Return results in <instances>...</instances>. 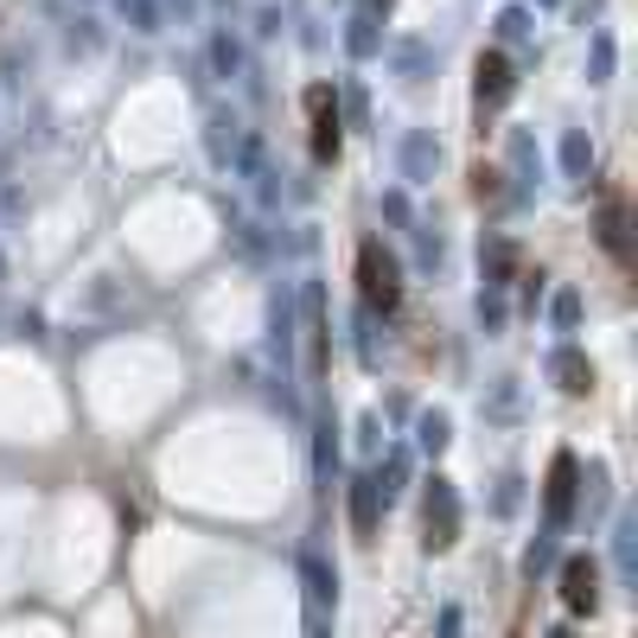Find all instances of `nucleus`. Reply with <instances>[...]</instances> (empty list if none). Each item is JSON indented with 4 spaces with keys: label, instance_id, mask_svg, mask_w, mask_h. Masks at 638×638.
<instances>
[{
    "label": "nucleus",
    "instance_id": "13",
    "mask_svg": "<svg viewBox=\"0 0 638 638\" xmlns=\"http://www.w3.org/2000/svg\"><path fill=\"white\" fill-rule=\"evenodd\" d=\"M575 479H581L575 453H556V460H549V518H556V524L575 511Z\"/></svg>",
    "mask_w": 638,
    "mask_h": 638
},
{
    "label": "nucleus",
    "instance_id": "1",
    "mask_svg": "<svg viewBox=\"0 0 638 638\" xmlns=\"http://www.w3.org/2000/svg\"><path fill=\"white\" fill-rule=\"evenodd\" d=\"M358 288H364V306L371 313H396L403 306V268L383 243H364L358 250Z\"/></svg>",
    "mask_w": 638,
    "mask_h": 638
},
{
    "label": "nucleus",
    "instance_id": "27",
    "mask_svg": "<svg viewBox=\"0 0 638 638\" xmlns=\"http://www.w3.org/2000/svg\"><path fill=\"white\" fill-rule=\"evenodd\" d=\"M383 218L396 230H415V205H409V192H383Z\"/></svg>",
    "mask_w": 638,
    "mask_h": 638
},
{
    "label": "nucleus",
    "instance_id": "24",
    "mask_svg": "<svg viewBox=\"0 0 638 638\" xmlns=\"http://www.w3.org/2000/svg\"><path fill=\"white\" fill-rule=\"evenodd\" d=\"M236 250H243V256H250V263H263L268 256V236H263V224H250V218H236Z\"/></svg>",
    "mask_w": 638,
    "mask_h": 638
},
{
    "label": "nucleus",
    "instance_id": "16",
    "mask_svg": "<svg viewBox=\"0 0 638 638\" xmlns=\"http://www.w3.org/2000/svg\"><path fill=\"white\" fill-rule=\"evenodd\" d=\"M562 173L568 179H588V173H594V141H588L581 128H568L562 135Z\"/></svg>",
    "mask_w": 638,
    "mask_h": 638
},
{
    "label": "nucleus",
    "instance_id": "18",
    "mask_svg": "<svg viewBox=\"0 0 638 638\" xmlns=\"http://www.w3.org/2000/svg\"><path fill=\"white\" fill-rule=\"evenodd\" d=\"M601 243L626 256V198H601Z\"/></svg>",
    "mask_w": 638,
    "mask_h": 638
},
{
    "label": "nucleus",
    "instance_id": "10",
    "mask_svg": "<svg viewBox=\"0 0 638 638\" xmlns=\"http://www.w3.org/2000/svg\"><path fill=\"white\" fill-rule=\"evenodd\" d=\"M549 376H556V390H568V396H588V390H594V364H588L575 345L549 351Z\"/></svg>",
    "mask_w": 638,
    "mask_h": 638
},
{
    "label": "nucleus",
    "instance_id": "15",
    "mask_svg": "<svg viewBox=\"0 0 638 638\" xmlns=\"http://www.w3.org/2000/svg\"><path fill=\"white\" fill-rule=\"evenodd\" d=\"M268 333H275V351L288 364V351H294V294L288 288H275V301H268Z\"/></svg>",
    "mask_w": 638,
    "mask_h": 638
},
{
    "label": "nucleus",
    "instance_id": "7",
    "mask_svg": "<svg viewBox=\"0 0 638 638\" xmlns=\"http://www.w3.org/2000/svg\"><path fill=\"white\" fill-rule=\"evenodd\" d=\"M504 153H511V179H518V186H511V198H530V192H536V179H543L536 135H530V128H511V135H504Z\"/></svg>",
    "mask_w": 638,
    "mask_h": 638
},
{
    "label": "nucleus",
    "instance_id": "14",
    "mask_svg": "<svg viewBox=\"0 0 638 638\" xmlns=\"http://www.w3.org/2000/svg\"><path fill=\"white\" fill-rule=\"evenodd\" d=\"M390 65H396V77L421 83V77L434 71V45L428 38H390Z\"/></svg>",
    "mask_w": 638,
    "mask_h": 638
},
{
    "label": "nucleus",
    "instance_id": "31",
    "mask_svg": "<svg viewBox=\"0 0 638 638\" xmlns=\"http://www.w3.org/2000/svg\"><path fill=\"white\" fill-rule=\"evenodd\" d=\"M473 192H479V198H498V173H491V166H473Z\"/></svg>",
    "mask_w": 638,
    "mask_h": 638
},
{
    "label": "nucleus",
    "instance_id": "23",
    "mask_svg": "<svg viewBox=\"0 0 638 638\" xmlns=\"http://www.w3.org/2000/svg\"><path fill=\"white\" fill-rule=\"evenodd\" d=\"M549 320H556V333H575V326H581V294L562 288V294L549 301Z\"/></svg>",
    "mask_w": 638,
    "mask_h": 638
},
{
    "label": "nucleus",
    "instance_id": "4",
    "mask_svg": "<svg viewBox=\"0 0 638 638\" xmlns=\"http://www.w3.org/2000/svg\"><path fill=\"white\" fill-rule=\"evenodd\" d=\"M396 166H403L409 186H434V173H441V141H434V128H409V135L396 141Z\"/></svg>",
    "mask_w": 638,
    "mask_h": 638
},
{
    "label": "nucleus",
    "instance_id": "26",
    "mask_svg": "<svg viewBox=\"0 0 638 638\" xmlns=\"http://www.w3.org/2000/svg\"><path fill=\"white\" fill-rule=\"evenodd\" d=\"M479 326L486 333H504V294L498 288H479Z\"/></svg>",
    "mask_w": 638,
    "mask_h": 638
},
{
    "label": "nucleus",
    "instance_id": "8",
    "mask_svg": "<svg viewBox=\"0 0 638 638\" xmlns=\"http://www.w3.org/2000/svg\"><path fill=\"white\" fill-rule=\"evenodd\" d=\"M453 536H460V498L448 479H434L428 486V549H448Z\"/></svg>",
    "mask_w": 638,
    "mask_h": 638
},
{
    "label": "nucleus",
    "instance_id": "11",
    "mask_svg": "<svg viewBox=\"0 0 638 638\" xmlns=\"http://www.w3.org/2000/svg\"><path fill=\"white\" fill-rule=\"evenodd\" d=\"M345 51H351L358 65L376 58V51H383V13H371V7H364V13H351V20H345Z\"/></svg>",
    "mask_w": 638,
    "mask_h": 638
},
{
    "label": "nucleus",
    "instance_id": "6",
    "mask_svg": "<svg viewBox=\"0 0 638 638\" xmlns=\"http://www.w3.org/2000/svg\"><path fill=\"white\" fill-rule=\"evenodd\" d=\"M562 601H568V613H594L601 606V568H594V556H568L562 562Z\"/></svg>",
    "mask_w": 638,
    "mask_h": 638
},
{
    "label": "nucleus",
    "instance_id": "21",
    "mask_svg": "<svg viewBox=\"0 0 638 638\" xmlns=\"http://www.w3.org/2000/svg\"><path fill=\"white\" fill-rule=\"evenodd\" d=\"M491 26H498L504 45H524V38L536 33V13H530V7H498V20H491Z\"/></svg>",
    "mask_w": 638,
    "mask_h": 638
},
{
    "label": "nucleus",
    "instance_id": "22",
    "mask_svg": "<svg viewBox=\"0 0 638 638\" xmlns=\"http://www.w3.org/2000/svg\"><path fill=\"white\" fill-rule=\"evenodd\" d=\"M211 71H218V77H236V71H243V45H236L230 33L211 38Z\"/></svg>",
    "mask_w": 638,
    "mask_h": 638
},
{
    "label": "nucleus",
    "instance_id": "9",
    "mask_svg": "<svg viewBox=\"0 0 638 638\" xmlns=\"http://www.w3.org/2000/svg\"><path fill=\"white\" fill-rule=\"evenodd\" d=\"M236 148H243V121H236L230 109H211V115H205V153H211V166H224V173H230Z\"/></svg>",
    "mask_w": 638,
    "mask_h": 638
},
{
    "label": "nucleus",
    "instance_id": "19",
    "mask_svg": "<svg viewBox=\"0 0 638 638\" xmlns=\"http://www.w3.org/2000/svg\"><path fill=\"white\" fill-rule=\"evenodd\" d=\"M115 13H121L135 33H166V13H160V0H115Z\"/></svg>",
    "mask_w": 638,
    "mask_h": 638
},
{
    "label": "nucleus",
    "instance_id": "34",
    "mask_svg": "<svg viewBox=\"0 0 638 638\" xmlns=\"http://www.w3.org/2000/svg\"><path fill=\"white\" fill-rule=\"evenodd\" d=\"M536 7H562V0H536Z\"/></svg>",
    "mask_w": 638,
    "mask_h": 638
},
{
    "label": "nucleus",
    "instance_id": "20",
    "mask_svg": "<svg viewBox=\"0 0 638 638\" xmlns=\"http://www.w3.org/2000/svg\"><path fill=\"white\" fill-rule=\"evenodd\" d=\"M351 524H358V536H371V530H376V479H371V473L351 486Z\"/></svg>",
    "mask_w": 638,
    "mask_h": 638
},
{
    "label": "nucleus",
    "instance_id": "32",
    "mask_svg": "<svg viewBox=\"0 0 638 638\" xmlns=\"http://www.w3.org/2000/svg\"><path fill=\"white\" fill-rule=\"evenodd\" d=\"M256 33H263V38L281 33V7H263V13H256Z\"/></svg>",
    "mask_w": 638,
    "mask_h": 638
},
{
    "label": "nucleus",
    "instance_id": "12",
    "mask_svg": "<svg viewBox=\"0 0 638 638\" xmlns=\"http://www.w3.org/2000/svg\"><path fill=\"white\" fill-rule=\"evenodd\" d=\"M479 268H486V288H511V275H518V243L511 236H486V250H479Z\"/></svg>",
    "mask_w": 638,
    "mask_h": 638
},
{
    "label": "nucleus",
    "instance_id": "3",
    "mask_svg": "<svg viewBox=\"0 0 638 638\" xmlns=\"http://www.w3.org/2000/svg\"><path fill=\"white\" fill-rule=\"evenodd\" d=\"M473 96H479V109H504V103L518 96V65H511L504 51H479V65H473Z\"/></svg>",
    "mask_w": 638,
    "mask_h": 638
},
{
    "label": "nucleus",
    "instance_id": "33",
    "mask_svg": "<svg viewBox=\"0 0 638 638\" xmlns=\"http://www.w3.org/2000/svg\"><path fill=\"white\" fill-rule=\"evenodd\" d=\"M345 109H351V121H364V90L358 83H345Z\"/></svg>",
    "mask_w": 638,
    "mask_h": 638
},
{
    "label": "nucleus",
    "instance_id": "5",
    "mask_svg": "<svg viewBox=\"0 0 638 638\" xmlns=\"http://www.w3.org/2000/svg\"><path fill=\"white\" fill-rule=\"evenodd\" d=\"M306 128H313V160H333V153H338V109H333V83H313V90H306Z\"/></svg>",
    "mask_w": 638,
    "mask_h": 638
},
{
    "label": "nucleus",
    "instance_id": "28",
    "mask_svg": "<svg viewBox=\"0 0 638 638\" xmlns=\"http://www.w3.org/2000/svg\"><path fill=\"white\" fill-rule=\"evenodd\" d=\"M415 263L441 268V236H434V230H421V224H415Z\"/></svg>",
    "mask_w": 638,
    "mask_h": 638
},
{
    "label": "nucleus",
    "instance_id": "35",
    "mask_svg": "<svg viewBox=\"0 0 638 638\" xmlns=\"http://www.w3.org/2000/svg\"><path fill=\"white\" fill-rule=\"evenodd\" d=\"M549 638H575V633H549Z\"/></svg>",
    "mask_w": 638,
    "mask_h": 638
},
{
    "label": "nucleus",
    "instance_id": "29",
    "mask_svg": "<svg viewBox=\"0 0 638 638\" xmlns=\"http://www.w3.org/2000/svg\"><path fill=\"white\" fill-rule=\"evenodd\" d=\"M421 448L428 453L448 448V415H421Z\"/></svg>",
    "mask_w": 638,
    "mask_h": 638
},
{
    "label": "nucleus",
    "instance_id": "2",
    "mask_svg": "<svg viewBox=\"0 0 638 638\" xmlns=\"http://www.w3.org/2000/svg\"><path fill=\"white\" fill-rule=\"evenodd\" d=\"M230 173L250 179L256 205H281V166H275V153H268L263 135H243V148H236V160H230Z\"/></svg>",
    "mask_w": 638,
    "mask_h": 638
},
{
    "label": "nucleus",
    "instance_id": "30",
    "mask_svg": "<svg viewBox=\"0 0 638 638\" xmlns=\"http://www.w3.org/2000/svg\"><path fill=\"white\" fill-rule=\"evenodd\" d=\"M160 13H166V20H179V26H192V20L205 13V0H160Z\"/></svg>",
    "mask_w": 638,
    "mask_h": 638
},
{
    "label": "nucleus",
    "instance_id": "25",
    "mask_svg": "<svg viewBox=\"0 0 638 638\" xmlns=\"http://www.w3.org/2000/svg\"><path fill=\"white\" fill-rule=\"evenodd\" d=\"M351 333H358V358H364V364H376V313H371V306H358Z\"/></svg>",
    "mask_w": 638,
    "mask_h": 638
},
{
    "label": "nucleus",
    "instance_id": "17",
    "mask_svg": "<svg viewBox=\"0 0 638 638\" xmlns=\"http://www.w3.org/2000/svg\"><path fill=\"white\" fill-rule=\"evenodd\" d=\"M613 65H619L613 33H594V38H588V83H613Z\"/></svg>",
    "mask_w": 638,
    "mask_h": 638
}]
</instances>
